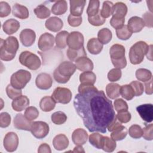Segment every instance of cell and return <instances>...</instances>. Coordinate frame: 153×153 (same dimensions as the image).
Wrapping results in <instances>:
<instances>
[{
    "label": "cell",
    "mask_w": 153,
    "mask_h": 153,
    "mask_svg": "<svg viewBox=\"0 0 153 153\" xmlns=\"http://www.w3.org/2000/svg\"><path fill=\"white\" fill-rule=\"evenodd\" d=\"M78 92L74 97V106L84 126L90 132L106 133L108 124L116 115L112 101L103 90H98L92 84L81 83Z\"/></svg>",
    "instance_id": "6da1fadb"
},
{
    "label": "cell",
    "mask_w": 153,
    "mask_h": 153,
    "mask_svg": "<svg viewBox=\"0 0 153 153\" xmlns=\"http://www.w3.org/2000/svg\"><path fill=\"white\" fill-rule=\"evenodd\" d=\"M19 47L18 40L14 36H9L5 39H1V59L4 61L12 60L16 56Z\"/></svg>",
    "instance_id": "7a4b0ae2"
},
{
    "label": "cell",
    "mask_w": 153,
    "mask_h": 153,
    "mask_svg": "<svg viewBox=\"0 0 153 153\" xmlns=\"http://www.w3.org/2000/svg\"><path fill=\"white\" fill-rule=\"evenodd\" d=\"M76 66L71 62H62L54 71L53 76L56 81L60 84L66 83L76 71Z\"/></svg>",
    "instance_id": "3957f363"
},
{
    "label": "cell",
    "mask_w": 153,
    "mask_h": 153,
    "mask_svg": "<svg viewBox=\"0 0 153 153\" xmlns=\"http://www.w3.org/2000/svg\"><path fill=\"white\" fill-rule=\"evenodd\" d=\"M149 46L144 41H140L133 44L130 48L128 56L131 64L137 65L142 62Z\"/></svg>",
    "instance_id": "277c9868"
},
{
    "label": "cell",
    "mask_w": 153,
    "mask_h": 153,
    "mask_svg": "<svg viewBox=\"0 0 153 153\" xmlns=\"http://www.w3.org/2000/svg\"><path fill=\"white\" fill-rule=\"evenodd\" d=\"M125 52L124 47L121 44H115L111 46L109 53L111 62L115 68L121 69L127 66Z\"/></svg>",
    "instance_id": "5b68a950"
},
{
    "label": "cell",
    "mask_w": 153,
    "mask_h": 153,
    "mask_svg": "<svg viewBox=\"0 0 153 153\" xmlns=\"http://www.w3.org/2000/svg\"><path fill=\"white\" fill-rule=\"evenodd\" d=\"M19 60L22 65L30 70H37L40 68L41 65L38 56L29 51L22 52L19 56Z\"/></svg>",
    "instance_id": "8992f818"
},
{
    "label": "cell",
    "mask_w": 153,
    "mask_h": 153,
    "mask_svg": "<svg viewBox=\"0 0 153 153\" xmlns=\"http://www.w3.org/2000/svg\"><path fill=\"white\" fill-rule=\"evenodd\" d=\"M31 79V74L24 69H20L11 76L10 84L17 89H23Z\"/></svg>",
    "instance_id": "52a82bcc"
},
{
    "label": "cell",
    "mask_w": 153,
    "mask_h": 153,
    "mask_svg": "<svg viewBox=\"0 0 153 153\" xmlns=\"http://www.w3.org/2000/svg\"><path fill=\"white\" fill-rule=\"evenodd\" d=\"M51 97L56 103L67 104L71 100L72 92L68 88L58 87L54 90Z\"/></svg>",
    "instance_id": "ba28073f"
},
{
    "label": "cell",
    "mask_w": 153,
    "mask_h": 153,
    "mask_svg": "<svg viewBox=\"0 0 153 153\" xmlns=\"http://www.w3.org/2000/svg\"><path fill=\"white\" fill-rule=\"evenodd\" d=\"M49 126L44 121H33L32 123L30 131L32 135L37 139H42L49 133Z\"/></svg>",
    "instance_id": "9c48e42d"
},
{
    "label": "cell",
    "mask_w": 153,
    "mask_h": 153,
    "mask_svg": "<svg viewBox=\"0 0 153 153\" xmlns=\"http://www.w3.org/2000/svg\"><path fill=\"white\" fill-rule=\"evenodd\" d=\"M84 39L83 35L77 31H73L69 33L67 38L66 44L69 48L73 50H78L81 48L84 45Z\"/></svg>",
    "instance_id": "30bf717a"
},
{
    "label": "cell",
    "mask_w": 153,
    "mask_h": 153,
    "mask_svg": "<svg viewBox=\"0 0 153 153\" xmlns=\"http://www.w3.org/2000/svg\"><path fill=\"white\" fill-rule=\"evenodd\" d=\"M4 147L8 152L15 151L19 145V137L17 134L11 131L6 134L3 140Z\"/></svg>",
    "instance_id": "8fae6325"
},
{
    "label": "cell",
    "mask_w": 153,
    "mask_h": 153,
    "mask_svg": "<svg viewBox=\"0 0 153 153\" xmlns=\"http://www.w3.org/2000/svg\"><path fill=\"white\" fill-rule=\"evenodd\" d=\"M55 38L54 36L48 32L42 34L38 40V46L40 50L45 51L50 50L54 45Z\"/></svg>",
    "instance_id": "7c38bea8"
},
{
    "label": "cell",
    "mask_w": 153,
    "mask_h": 153,
    "mask_svg": "<svg viewBox=\"0 0 153 153\" xmlns=\"http://www.w3.org/2000/svg\"><path fill=\"white\" fill-rule=\"evenodd\" d=\"M136 111L142 119L146 123H151L153 120V106L147 103L137 106Z\"/></svg>",
    "instance_id": "4fadbf2b"
},
{
    "label": "cell",
    "mask_w": 153,
    "mask_h": 153,
    "mask_svg": "<svg viewBox=\"0 0 153 153\" xmlns=\"http://www.w3.org/2000/svg\"><path fill=\"white\" fill-rule=\"evenodd\" d=\"M35 84L36 87L41 90H48L52 86L53 79L50 74L41 73L36 76Z\"/></svg>",
    "instance_id": "5bb4252c"
},
{
    "label": "cell",
    "mask_w": 153,
    "mask_h": 153,
    "mask_svg": "<svg viewBox=\"0 0 153 153\" xmlns=\"http://www.w3.org/2000/svg\"><path fill=\"white\" fill-rule=\"evenodd\" d=\"M31 121L28 120L22 114H17L14 118L13 124L16 128L26 131H30Z\"/></svg>",
    "instance_id": "9a60e30c"
},
{
    "label": "cell",
    "mask_w": 153,
    "mask_h": 153,
    "mask_svg": "<svg viewBox=\"0 0 153 153\" xmlns=\"http://www.w3.org/2000/svg\"><path fill=\"white\" fill-rule=\"evenodd\" d=\"M36 39L35 32L30 29H25L20 33V40L25 47H30L33 45Z\"/></svg>",
    "instance_id": "2e32d148"
},
{
    "label": "cell",
    "mask_w": 153,
    "mask_h": 153,
    "mask_svg": "<svg viewBox=\"0 0 153 153\" xmlns=\"http://www.w3.org/2000/svg\"><path fill=\"white\" fill-rule=\"evenodd\" d=\"M88 139L87 131L81 128L75 129L72 134V140L76 145H82L86 143Z\"/></svg>",
    "instance_id": "e0dca14e"
},
{
    "label": "cell",
    "mask_w": 153,
    "mask_h": 153,
    "mask_svg": "<svg viewBox=\"0 0 153 153\" xmlns=\"http://www.w3.org/2000/svg\"><path fill=\"white\" fill-rule=\"evenodd\" d=\"M127 26L131 33H137L142 30L145 26V24L142 18L137 16H133L128 20Z\"/></svg>",
    "instance_id": "ac0fdd59"
},
{
    "label": "cell",
    "mask_w": 153,
    "mask_h": 153,
    "mask_svg": "<svg viewBox=\"0 0 153 153\" xmlns=\"http://www.w3.org/2000/svg\"><path fill=\"white\" fill-rule=\"evenodd\" d=\"M70 13L74 16H81L82 14L86 1L85 0H71Z\"/></svg>",
    "instance_id": "d6986e66"
},
{
    "label": "cell",
    "mask_w": 153,
    "mask_h": 153,
    "mask_svg": "<svg viewBox=\"0 0 153 153\" xmlns=\"http://www.w3.org/2000/svg\"><path fill=\"white\" fill-rule=\"evenodd\" d=\"M45 26L49 30L57 32L63 27V23L62 20L57 17H51L45 21Z\"/></svg>",
    "instance_id": "ffe728a7"
},
{
    "label": "cell",
    "mask_w": 153,
    "mask_h": 153,
    "mask_svg": "<svg viewBox=\"0 0 153 153\" xmlns=\"http://www.w3.org/2000/svg\"><path fill=\"white\" fill-rule=\"evenodd\" d=\"M127 13V7L124 3L118 2L113 5L112 10V15L113 17L117 19H125Z\"/></svg>",
    "instance_id": "44dd1931"
},
{
    "label": "cell",
    "mask_w": 153,
    "mask_h": 153,
    "mask_svg": "<svg viewBox=\"0 0 153 153\" xmlns=\"http://www.w3.org/2000/svg\"><path fill=\"white\" fill-rule=\"evenodd\" d=\"M29 99L26 96H20L14 99L11 103L13 109L16 111H22L29 105Z\"/></svg>",
    "instance_id": "7402d4cb"
},
{
    "label": "cell",
    "mask_w": 153,
    "mask_h": 153,
    "mask_svg": "<svg viewBox=\"0 0 153 153\" xmlns=\"http://www.w3.org/2000/svg\"><path fill=\"white\" fill-rule=\"evenodd\" d=\"M69 143L68 137L63 134L56 135L53 140V146L57 151H62L66 149L69 145Z\"/></svg>",
    "instance_id": "603a6c76"
},
{
    "label": "cell",
    "mask_w": 153,
    "mask_h": 153,
    "mask_svg": "<svg viewBox=\"0 0 153 153\" xmlns=\"http://www.w3.org/2000/svg\"><path fill=\"white\" fill-rule=\"evenodd\" d=\"M20 27V23L14 19H10L6 20L2 25V29L7 35H12L16 33Z\"/></svg>",
    "instance_id": "cb8c5ba5"
},
{
    "label": "cell",
    "mask_w": 153,
    "mask_h": 153,
    "mask_svg": "<svg viewBox=\"0 0 153 153\" xmlns=\"http://www.w3.org/2000/svg\"><path fill=\"white\" fill-rule=\"evenodd\" d=\"M76 69L81 71H91L93 69L94 65L93 62L87 56L82 57L75 61Z\"/></svg>",
    "instance_id": "d4e9b609"
},
{
    "label": "cell",
    "mask_w": 153,
    "mask_h": 153,
    "mask_svg": "<svg viewBox=\"0 0 153 153\" xmlns=\"http://www.w3.org/2000/svg\"><path fill=\"white\" fill-rule=\"evenodd\" d=\"M12 14L14 16L20 19H26L29 17V13L27 8L19 4H15L12 9Z\"/></svg>",
    "instance_id": "484cf974"
},
{
    "label": "cell",
    "mask_w": 153,
    "mask_h": 153,
    "mask_svg": "<svg viewBox=\"0 0 153 153\" xmlns=\"http://www.w3.org/2000/svg\"><path fill=\"white\" fill-rule=\"evenodd\" d=\"M103 47V44L96 38H93L89 39L87 44L88 51L91 54L94 55L99 54L102 51Z\"/></svg>",
    "instance_id": "4316f807"
},
{
    "label": "cell",
    "mask_w": 153,
    "mask_h": 153,
    "mask_svg": "<svg viewBox=\"0 0 153 153\" xmlns=\"http://www.w3.org/2000/svg\"><path fill=\"white\" fill-rule=\"evenodd\" d=\"M56 102L51 96H45L42 97L39 102V106L42 111L50 112L52 111L56 106Z\"/></svg>",
    "instance_id": "83f0119b"
},
{
    "label": "cell",
    "mask_w": 153,
    "mask_h": 153,
    "mask_svg": "<svg viewBox=\"0 0 153 153\" xmlns=\"http://www.w3.org/2000/svg\"><path fill=\"white\" fill-rule=\"evenodd\" d=\"M121 86L117 83H109L106 87V93L108 97L115 99L120 95Z\"/></svg>",
    "instance_id": "f1b7e54d"
},
{
    "label": "cell",
    "mask_w": 153,
    "mask_h": 153,
    "mask_svg": "<svg viewBox=\"0 0 153 153\" xmlns=\"http://www.w3.org/2000/svg\"><path fill=\"white\" fill-rule=\"evenodd\" d=\"M67 10V2L65 0L56 1L51 7L52 13L57 16H60L65 14Z\"/></svg>",
    "instance_id": "f546056e"
},
{
    "label": "cell",
    "mask_w": 153,
    "mask_h": 153,
    "mask_svg": "<svg viewBox=\"0 0 153 153\" xmlns=\"http://www.w3.org/2000/svg\"><path fill=\"white\" fill-rule=\"evenodd\" d=\"M66 54L68 59L72 62H75L80 57L87 56V53L84 47L78 50H73L69 48L67 50Z\"/></svg>",
    "instance_id": "4dcf8cb0"
},
{
    "label": "cell",
    "mask_w": 153,
    "mask_h": 153,
    "mask_svg": "<svg viewBox=\"0 0 153 153\" xmlns=\"http://www.w3.org/2000/svg\"><path fill=\"white\" fill-rule=\"evenodd\" d=\"M112 38V32L108 28L101 29L97 33V39L102 44H108Z\"/></svg>",
    "instance_id": "1f68e13d"
},
{
    "label": "cell",
    "mask_w": 153,
    "mask_h": 153,
    "mask_svg": "<svg viewBox=\"0 0 153 153\" xmlns=\"http://www.w3.org/2000/svg\"><path fill=\"white\" fill-rule=\"evenodd\" d=\"M127 134V130L126 127L121 125L112 131L111 134V138L115 141H119L124 139Z\"/></svg>",
    "instance_id": "d6a6232c"
},
{
    "label": "cell",
    "mask_w": 153,
    "mask_h": 153,
    "mask_svg": "<svg viewBox=\"0 0 153 153\" xmlns=\"http://www.w3.org/2000/svg\"><path fill=\"white\" fill-rule=\"evenodd\" d=\"M117 146V143L114 140L108 136H103L102 140V149L108 152H113Z\"/></svg>",
    "instance_id": "836d02e7"
},
{
    "label": "cell",
    "mask_w": 153,
    "mask_h": 153,
    "mask_svg": "<svg viewBox=\"0 0 153 153\" xmlns=\"http://www.w3.org/2000/svg\"><path fill=\"white\" fill-rule=\"evenodd\" d=\"M69 35V33L66 30H63L59 32L55 38L56 47L59 48H65L66 45V40Z\"/></svg>",
    "instance_id": "e575fe53"
},
{
    "label": "cell",
    "mask_w": 153,
    "mask_h": 153,
    "mask_svg": "<svg viewBox=\"0 0 153 153\" xmlns=\"http://www.w3.org/2000/svg\"><path fill=\"white\" fill-rule=\"evenodd\" d=\"M96 76L95 74L91 71H85L79 75V81L81 83L90 84L94 85L96 82Z\"/></svg>",
    "instance_id": "d590c367"
},
{
    "label": "cell",
    "mask_w": 153,
    "mask_h": 153,
    "mask_svg": "<svg viewBox=\"0 0 153 153\" xmlns=\"http://www.w3.org/2000/svg\"><path fill=\"white\" fill-rule=\"evenodd\" d=\"M136 78L142 82H147L152 78V73L151 72L146 69L139 68L136 71Z\"/></svg>",
    "instance_id": "8d00e7d4"
},
{
    "label": "cell",
    "mask_w": 153,
    "mask_h": 153,
    "mask_svg": "<svg viewBox=\"0 0 153 153\" xmlns=\"http://www.w3.org/2000/svg\"><path fill=\"white\" fill-rule=\"evenodd\" d=\"M36 16L41 19H46L50 16V10L44 5L41 4L37 6L33 10Z\"/></svg>",
    "instance_id": "74e56055"
},
{
    "label": "cell",
    "mask_w": 153,
    "mask_h": 153,
    "mask_svg": "<svg viewBox=\"0 0 153 153\" xmlns=\"http://www.w3.org/2000/svg\"><path fill=\"white\" fill-rule=\"evenodd\" d=\"M120 94L124 99L127 100H131L135 96L134 91L130 84H126L121 86Z\"/></svg>",
    "instance_id": "f35d334b"
},
{
    "label": "cell",
    "mask_w": 153,
    "mask_h": 153,
    "mask_svg": "<svg viewBox=\"0 0 153 153\" xmlns=\"http://www.w3.org/2000/svg\"><path fill=\"white\" fill-rule=\"evenodd\" d=\"M103 137V136L98 133H92L89 136V142L96 148L102 149Z\"/></svg>",
    "instance_id": "ab89813d"
},
{
    "label": "cell",
    "mask_w": 153,
    "mask_h": 153,
    "mask_svg": "<svg viewBox=\"0 0 153 153\" xmlns=\"http://www.w3.org/2000/svg\"><path fill=\"white\" fill-rule=\"evenodd\" d=\"M100 2L98 0H91L89 1L88 6L87 9L88 17H91L96 15L99 12Z\"/></svg>",
    "instance_id": "60d3db41"
},
{
    "label": "cell",
    "mask_w": 153,
    "mask_h": 153,
    "mask_svg": "<svg viewBox=\"0 0 153 153\" xmlns=\"http://www.w3.org/2000/svg\"><path fill=\"white\" fill-rule=\"evenodd\" d=\"M51 119L54 124L57 125H61L66 121L67 116L63 112L57 111L54 112L51 115Z\"/></svg>",
    "instance_id": "b9f144b4"
},
{
    "label": "cell",
    "mask_w": 153,
    "mask_h": 153,
    "mask_svg": "<svg viewBox=\"0 0 153 153\" xmlns=\"http://www.w3.org/2000/svg\"><path fill=\"white\" fill-rule=\"evenodd\" d=\"M116 35L120 39L127 40L131 37L132 33L127 25H123L121 28L116 29Z\"/></svg>",
    "instance_id": "7bdbcfd3"
},
{
    "label": "cell",
    "mask_w": 153,
    "mask_h": 153,
    "mask_svg": "<svg viewBox=\"0 0 153 153\" xmlns=\"http://www.w3.org/2000/svg\"><path fill=\"white\" fill-rule=\"evenodd\" d=\"M113 3L109 1H106L103 2L102 10H100L101 16L106 19L112 15V10L113 7Z\"/></svg>",
    "instance_id": "ee69618b"
},
{
    "label": "cell",
    "mask_w": 153,
    "mask_h": 153,
    "mask_svg": "<svg viewBox=\"0 0 153 153\" xmlns=\"http://www.w3.org/2000/svg\"><path fill=\"white\" fill-rule=\"evenodd\" d=\"M142 128L137 124L131 126L128 129V134L130 137L134 139H140L142 136Z\"/></svg>",
    "instance_id": "f6af8a7d"
},
{
    "label": "cell",
    "mask_w": 153,
    "mask_h": 153,
    "mask_svg": "<svg viewBox=\"0 0 153 153\" xmlns=\"http://www.w3.org/2000/svg\"><path fill=\"white\" fill-rule=\"evenodd\" d=\"M24 115L28 120L32 121L38 117L39 111L35 106H29L26 109Z\"/></svg>",
    "instance_id": "bcb514c9"
},
{
    "label": "cell",
    "mask_w": 153,
    "mask_h": 153,
    "mask_svg": "<svg viewBox=\"0 0 153 153\" xmlns=\"http://www.w3.org/2000/svg\"><path fill=\"white\" fill-rule=\"evenodd\" d=\"M88 21L93 26H99L104 24L106 19L101 16L100 11H99V13L96 15L91 17H88Z\"/></svg>",
    "instance_id": "7dc6e473"
},
{
    "label": "cell",
    "mask_w": 153,
    "mask_h": 153,
    "mask_svg": "<svg viewBox=\"0 0 153 153\" xmlns=\"http://www.w3.org/2000/svg\"><path fill=\"white\" fill-rule=\"evenodd\" d=\"M6 93L8 97L11 99H14L22 96V91L20 89H17L11 84H8L6 87Z\"/></svg>",
    "instance_id": "c3c4849f"
},
{
    "label": "cell",
    "mask_w": 153,
    "mask_h": 153,
    "mask_svg": "<svg viewBox=\"0 0 153 153\" xmlns=\"http://www.w3.org/2000/svg\"><path fill=\"white\" fill-rule=\"evenodd\" d=\"M122 75L121 69L118 68H114L111 69L108 74V79L111 82H115L118 81Z\"/></svg>",
    "instance_id": "681fc988"
},
{
    "label": "cell",
    "mask_w": 153,
    "mask_h": 153,
    "mask_svg": "<svg viewBox=\"0 0 153 153\" xmlns=\"http://www.w3.org/2000/svg\"><path fill=\"white\" fill-rule=\"evenodd\" d=\"M130 85L131 86L136 96H140L143 94L144 91V87L142 83H141L140 81H133L130 82Z\"/></svg>",
    "instance_id": "f907efd6"
},
{
    "label": "cell",
    "mask_w": 153,
    "mask_h": 153,
    "mask_svg": "<svg viewBox=\"0 0 153 153\" xmlns=\"http://www.w3.org/2000/svg\"><path fill=\"white\" fill-rule=\"evenodd\" d=\"M115 109L117 112L128 110V105L126 101L122 99H117L114 102Z\"/></svg>",
    "instance_id": "816d5d0a"
},
{
    "label": "cell",
    "mask_w": 153,
    "mask_h": 153,
    "mask_svg": "<svg viewBox=\"0 0 153 153\" xmlns=\"http://www.w3.org/2000/svg\"><path fill=\"white\" fill-rule=\"evenodd\" d=\"M11 116L8 112H2L0 114V126L1 128L8 127L11 123Z\"/></svg>",
    "instance_id": "f5cc1de1"
},
{
    "label": "cell",
    "mask_w": 153,
    "mask_h": 153,
    "mask_svg": "<svg viewBox=\"0 0 153 153\" xmlns=\"http://www.w3.org/2000/svg\"><path fill=\"white\" fill-rule=\"evenodd\" d=\"M116 117L121 123H127L130 121L131 116L128 111H125L118 112Z\"/></svg>",
    "instance_id": "db71d44e"
},
{
    "label": "cell",
    "mask_w": 153,
    "mask_h": 153,
    "mask_svg": "<svg viewBox=\"0 0 153 153\" xmlns=\"http://www.w3.org/2000/svg\"><path fill=\"white\" fill-rule=\"evenodd\" d=\"M152 129H153V124H150L148 125H146L145 127L142 129L143 137L146 140H152L153 139V134H152Z\"/></svg>",
    "instance_id": "11a10c76"
},
{
    "label": "cell",
    "mask_w": 153,
    "mask_h": 153,
    "mask_svg": "<svg viewBox=\"0 0 153 153\" xmlns=\"http://www.w3.org/2000/svg\"><path fill=\"white\" fill-rule=\"evenodd\" d=\"M11 12L10 5L4 1L0 2V17H5L8 16Z\"/></svg>",
    "instance_id": "9f6ffc18"
},
{
    "label": "cell",
    "mask_w": 153,
    "mask_h": 153,
    "mask_svg": "<svg viewBox=\"0 0 153 153\" xmlns=\"http://www.w3.org/2000/svg\"><path fill=\"white\" fill-rule=\"evenodd\" d=\"M82 19L81 16H74L71 14L68 17V24L72 27H78L82 23Z\"/></svg>",
    "instance_id": "6f0895ef"
},
{
    "label": "cell",
    "mask_w": 153,
    "mask_h": 153,
    "mask_svg": "<svg viewBox=\"0 0 153 153\" xmlns=\"http://www.w3.org/2000/svg\"><path fill=\"white\" fill-rule=\"evenodd\" d=\"M143 21L144 22L145 26H146L148 27L151 28L153 25V16L152 13L151 12H146L145 13L143 16Z\"/></svg>",
    "instance_id": "680465c9"
},
{
    "label": "cell",
    "mask_w": 153,
    "mask_h": 153,
    "mask_svg": "<svg viewBox=\"0 0 153 153\" xmlns=\"http://www.w3.org/2000/svg\"><path fill=\"white\" fill-rule=\"evenodd\" d=\"M124 22L125 19H117L112 17L110 20V25L115 29L121 28L124 25Z\"/></svg>",
    "instance_id": "91938a15"
},
{
    "label": "cell",
    "mask_w": 153,
    "mask_h": 153,
    "mask_svg": "<svg viewBox=\"0 0 153 153\" xmlns=\"http://www.w3.org/2000/svg\"><path fill=\"white\" fill-rule=\"evenodd\" d=\"M121 123L117 120L116 115L115 117L114 118V120L108 124L107 128L109 131H114L115 128H117L118 127L121 126Z\"/></svg>",
    "instance_id": "94428289"
},
{
    "label": "cell",
    "mask_w": 153,
    "mask_h": 153,
    "mask_svg": "<svg viewBox=\"0 0 153 153\" xmlns=\"http://www.w3.org/2000/svg\"><path fill=\"white\" fill-rule=\"evenodd\" d=\"M38 152H39V153H42V152L43 153L44 152L51 153V151L50 146L48 144H47L46 143H44L39 145L38 149Z\"/></svg>",
    "instance_id": "6125c7cd"
},
{
    "label": "cell",
    "mask_w": 153,
    "mask_h": 153,
    "mask_svg": "<svg viewBox=\"0 0 153 153\" xmlns=\"http://www.w3.org/2000/svg\"><path fill=\"white\" fill-rule=\"evenodd\" d=\"M152 78H151L149 81L145 82V93L146 94L151 95L152 94Z\"/></svg>",
    "instance_id": "be15d7a7"
},
{
    "label": "cell",
    "mask_w": 153,
    "mask_h": 153,
    "mask_svg": "<svg viewBox=\"0 0 153 153\" xmlns=\"http://www.w3.org/2000/svg\"><path fill=\"white\" fill-rule=\"evenodd\" d=\"M72 152H85V151L84 150V148H82V145H77L74 148Z\"/></svg>",
    "instance_id": "e7e4bbea"
},
{
    "label": "cell",
    "mask_w": 153,
    "mask_h": 153,
    "mask_svg": "<svg viewBox=\"0 0 153 153\" xmlns=\"http://www.w3.org/2000/svg\"><path fill=\"white\" fill-rule=\"evenodd\" d=\"M152 45H149V50H148V53L146 54V57H147V59L150 60H152Z\"/></svg>",
    "instance_id": "03108f58"
}]
</instances>
